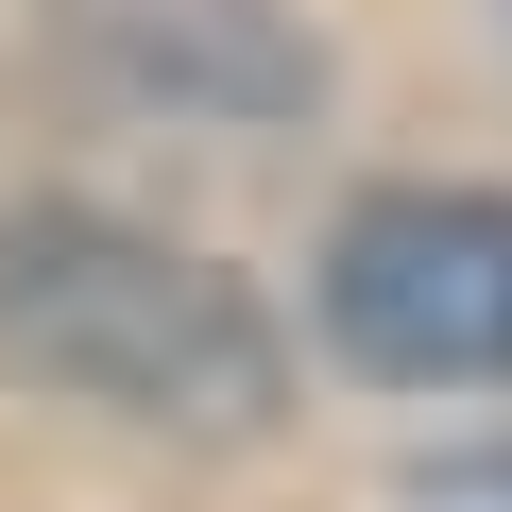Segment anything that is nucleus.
Listing matches in <instances>:
<instances>
[{
  "label": "nucleus",
  "mask_w": 512,
  "mask_h": 512,
  "mask_svg": "<svg viewBox=\"0 0 512 512\" xmlns=\"http://www.w3.org/2000/svg\"><path fill=\"white\" fill-rule=\"evenodd\" d=\"M69 52L120 86V103H171V120H308L325 103V52L291 35V0H52Z\"/></svg>",
  "instance_id": "nucleus-3"
},
{
  "label": "nucleus",
  "mask_w": 512,
  "mask_h": 512,
  "mask_svg": "<svg viewBox=\"0 0 512 512\" xmlns=\"http://www.w3.org/2000/svg\"><path fill=\"white\" fill-rule=\"evenodd\" d=\"M308 308L393 393H512V188H359Z\"/></svg>",
  "instance_id": "nucleus-2"
},
{
  "label": "nucleus",
  "mask_w": 512,
  "mask_h": 512,
  "mask_svg": "<svg viewBox=\"0 0 512 512\" xmlns=\"http://www.w3.org/2000/svg\"><path fill=\"white\" fill-rule=\"evenodd\" d=\"M0 376L154 427V444H256L291 410V342L222 256L120 222V205H18L0 222Z\"/></svg>",
  "instance_id": "nucleus-1"
}]
</instances>
